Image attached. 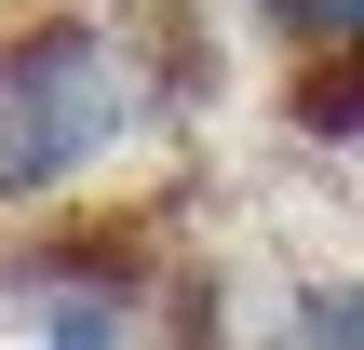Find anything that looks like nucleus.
<instances>
[{
  "instance_id": "f257e3e1",
  "label": "nucleus",
  "mask_w": 364,
  "mask_h": 350,
  "mask_svg": "<svg viewBox=\"0 0 364 350\" xmlns=\"http://www.w3.org/2000/svg\"><path fill=\"white\" fill-rule=\"evenodd\" d=\"M149 54L108 13H0V216H41L68 189H95L135 135H149Z\"/></svg>"
},
{
  "instance_id": "f03ea898",
  "label": "nucleus",
  "mask_w": 364,
  "mask_h": 350,
  "mask_svg": "<svg viewBox=\"0 0 364 350\" xmlns=\"http://www.w3.org/2000/svg\"><path fill=\"white\" fill-rule=\"evenodd\" d=\"M14 350H135V270L14 256Z\"/></svg>"
},
{
  "instance_id": "7ed1b4c3",
  "label": "nucleus",
  "mask_w": 364,
  "mask_h": 350,
  "mask_svg": "<svg viewBox=\"0 0 364 350\" xmlns=\"http://www.w3.org/2000/svg\"><path fill=\"white\" fill-rule=\"evenodd\" d=\"M257 350H364V270H324V283H297V297L257 324Z\"/></svg>"
},
{
  "instance_id": "20e7f679",
  "label": "nucleus",
  "mask_w": 364,
  "mask_h": 350,
  "mask_svg": "<svg viewBox=\"0 0 364 350\" xmlns=\"http://www.w3.org/2000/svg\"><path fill=\"white\" fill-rule=\"evenodd\" d=\"M284 121H297L311 148H364V67H351V54L284 67Z\"/></svg>"
},
{
  "instance_id": "39448f33",
  "label": "nucleus",
  "mask_w": 364,
  "mask_h": 350,
  "mask_svg": "<svg viewBox=\"0 0 364 350\" xmlns=\"http://www.w3.org/2000/svg\"><path fill=\"white\" fill-rule=\"evenodd\" d=\"M270 40H284V67H311V54H351L364 67V0H243Z\"/></svg>"
}]
</instances>
